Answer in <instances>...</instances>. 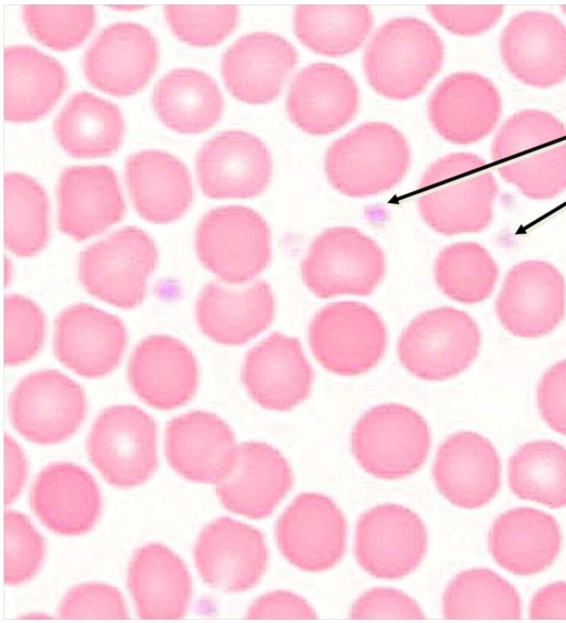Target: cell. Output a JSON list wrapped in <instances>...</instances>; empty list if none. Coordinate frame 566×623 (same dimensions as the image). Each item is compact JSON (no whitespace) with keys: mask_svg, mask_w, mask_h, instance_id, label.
Listing matches in <instances>:
<instances>
[{"mask_svg":"<svg viewBox=\"0 0 566 623\" xmlns=\"http://www.w3.org/2000/svg\"><path fill=\"white\" fill-rule=\"evenodd\" d=\"M491 157L500 176L530 199H552L566 189V128L547 112L511 116L493 139Z\"/></svg>","mask_w":566,"mask_h":623,"instance_id":"1","label":"cell"},{"mask_svg":"<svg viewBox=\"0 0 566 623\" xmlns=\"http://www.w3.org/2000/svg\"><path fill=\"white\" fill-rule=\"evenodd\" d=\"M497 191L484 159L469 152L450 154L422 175L418 208L424 222L441 234L475 233L491 223Z\"/></svg>","mask_w":566,"mask_h":623,"instance_id":"2","label":"cell"},{"mask_svg":"<svg viewBox=\"0 0 566 623\" xmlns=\"http://www.w3.org/2000/svg\"><path fill=\"white\" fill-rule=\"evenodd\" d=\"M444 56L438 33L416 18H397L374 34L364 55L370 86L391 99L419 95L440 71Z\"/></svg>","mask_w":566,"mask_h":623,"instance_id":"3","label":"cell"},{"mask_svg":"<svg viewBox=\"0 0 566 623\" xmlns=\"http://www.w3.org/2000/svg\"><path fill=\"white\" fill-rule=\"evenodd\" d=\"M410 166V148L394 126L365 123L326 150L325 172L340 193L369 197L394 188Z\"/></svg>","mask_w":566,"mask_h":623,"instance_id":"4","label":"cell"},{"mask_svg":"<svg viewBox=\"0 0 566 623\" xmlns=\"http://www.w3.org/2000/svg\"><path fill=\"white\" fill-rule=\"evenodd\" d=\"M430 442L429 426L417 411L385 403L359 418L352 434V451L367 473L381 479H398L423 465Z\"/></svg>","mask_w":566,"mask_h":623,"instance_id":"5","label":"cell"},{"mask_svg":"<svg viewBox=\"0 0 566 623\" xmlns=\"http://www.w3.org/2000/svg\"><path fill=\"white\" fill-rule=\"evenodd\" d=\"M481 332L465 312L439 307L418 315L401 334L397 352L413 376L441 381L463 372L475 360Z\"/></svg>","mask_w":566,"mask_h":623,"instance_id":"6","label":"cell"},{"mask_svg":"<svg viewBox=\"0 0 566 623\" xmlns=\"http://www.w3.org/2000/svg\"><path fill=\"white\" fill-rule=\"evenodd\" d=\"M195 243L201 263L230 284L253 279L271 260L268 223L242 205L218 207L206 213L197 226Z\"/></svg>","mask_w":566,"mask_h":623,"instance_id":"7","label":"cell"},{"mask_svg":"<svg viewBox=\"0 0 566 623\" xmlns=\"http://www.w3.org/2000/svg\"><path fill=\"white\" fill-rule=\"evenodd\" d=\"M385 271V254L376 241L349 226L318 234L301 264L305 285L321 298L369 295Z\"/></svg>","mask_w":566,"mask_h":623,"instance_id":"8","label":"cell"},{"mask_svg":"<svg viewBox=\"0 0 566 623\" xmlns=\"http://www.w3.org/2000/svg\"><path fill=\"white\" fill-rule=\"evenodd\" d=\"M157 257L153 239L138 228L126 226L81 253L80 279L94 297L119 308H133L144 299Z\"/></svg>","mask_w":566,"mask_h":623,"instance_id":"9","label":"cell"},{"mask_svg":"<svg viewBox=\"0 0 566 623\" xmlns=\"http://www.w3.org/2000/svg\"><path fill=\"white\" fill-rule=\"evenodd\" d=\"M308 342L325 369L340 376H357L373 369L384 357L387 330L369 306L336 302L314 316L308 327Z\"/></svg>","mask_w":566,"mask_h":623,"instance_id":"10","label":"cell"},{"mask_svg":"<svg viewBox=\"0 0 566 623\" xmlns=\"http://www.w3.org/2000/svg\"><path fill=\"white\" fill-rule=\"evenodd\" d=\"M156 424L135 405H113L95 419L87 440L92 464L112 485L145 483L157 467Z\"/></svg>","mask_w":566,"mask_h":623,"instance_id":"11","label":"cell"},{"mask_svg":"<svg viewBox=\"0 0 566 623\" xmlns=\"http://www.w3.org/2000/svg\"><path fill=\"white\" fill-rule=\"evenodd\" d=\"M86 413L83 389L56 370L25 376L9 399L14 429L28 441L55 444L73 435Z\"/></svg>","mask_w":566,"mask_h":623,"instance_id":"12","label":"cell"},{"mask_svg":"<svg viewBox=\"0 0 566 623\" xmlns=\"http://www.w3.org/2000/svg\"><path fill=\"white\" fill-rule=\"evenodd\" d=\"M427 545L424 524L401 505H378L357 522L356 560L375 578L392 580L410 574L426 556Z\"/></svg>","mask_w":566,"mask_h":623,"instance_id":"13","label":"cell"},{"mask_svg":"<svg viewBox=\"0 0 566 623\" xmlns=\"http://www.w3.org/2000/svg\"><path fill=\"white\" fill-rule=\"evenodd\" d=\"M275 536L281 553L291 564L303 571L322 572L344 556L346 520L327 496L302 493L280 516Z\"/></svg>","mask_w":566,"mask_h":623,"instance_id":"14","label":"cell"},{"mask_svg":"<svg viewBox=\"0 0 566 623\" xmlns=\"http://www.w3.org/2000/svg\"><path fill=\"white\" fill-rule=\"evenodd\" d=\"M501 325L512 335L538 338L552 332L565 314V281L544 261H525L505 276L495 303Z\"/></svg>","mask_w":566,"mask_h":623,"instance_id":"15","label":"cell"},{"mask_svg":"<svg viewBox=\"0 0 566 623\" xmlns=\"http://www.w3.org/2000/svg\"><path fill=\"white\" fill-rule=\"evenodd\" d=\"M193 555L203 582L232 593L256 585L269 559L262 532L229 517L218 518L202 529Z\"/></svg>","mask_w":566,"mask_h":623,"instance_id":"16","label":"cell"},{"mask_svg":"<svg viewBox=\"0 0 566 623\" xmlns=\"http://www.w3.org/2000/svg\"><path fill=\"white\" fill-rule=\"evenodd\" d=\"M196 170L202 192L210 198H253L270 183L272 159L256 136L227 130L202 145L196 157Z\"/></svg>","mask_w":566,"mask_h":623,"instance_id":"17","label":"cell"},{"mask_svg":"<svg viewBox=\"0 0 566 623\" xmlns=\"http://www.w3.org/2000/svg\"><path fill=\"white\" fill-rule=\"evenodd\" d=\"M158 62V45L142 24L117 22L104 28L83 59L86 80L113 96L139 92L151 77Z\"/></svg>","mask_w":566,"mask_h":623,"instance_id":"18","label":"cell"},{"mask_svg":"<svg viewBox=\"0 0 566 623\" xmlns=\"http://www.w3.org/2000/svg\"><path fill=\"white\" fill-rule=\"evenodd\" d=\"M500 50L509 72L526 85L547 88L566 78V27L554 14H516L502 31Z\"/></svg>","mask_w":566,"mask_h":623,"instance_id":"19","label":"cell"},{"mask_svg":"<svg viewBox=\"0 0 566 623\" xmlns=\"http://www.w3.org/2000/svg\"><path fill=\"white\" fill-rule=\"evenodd\" d=\"M54 352L66 368L85 378H98L119 362L126 330L119 318L87 304H75L55 320Z\"/></svg>","mask_w":566,"mask_h":623,"instance_id":"20","label":"cell"},{"mask_svg":"<svg viewBox=\"0 0 566 623\" xmlns=\"http://www.w3.org/2000/svg\"><path fill=\"white\" fill-rule=\"evenodd\" d=\"M166 457L184 478L219 483L233 469L238 446L229 425L216 414L192 411L174 418L167 425Z\"/></svg>","mask_w":566,"mask_h":623,"instance_id":"21","label":"cell"},{"mask_svg":"<svg viewBox=\"0 0 566 623\" xmlns=\"http://www.w3.org/2000/svg\"><path fill=\"white\" fill-rule=\"evenodd\" d=\"M314 380L298 339L273 332L251 348L242 381L252 400L275 411H287L310 394Z\"/></svg>","mask_w":566,"mask_h":623,"instance_id":"22","label":"cell"},{"mask_svg":"<svg viewBox=\"0 0 566 623\" xmlns=\"http://www.w3.org/2000/svg\"><path fill=\"white\" fill-rule=\"evenodd\" d=\"M297 63L295 47L270 32L241 36L223 53L221 75L229 92L248 104L275 99Z\"/></svg>","mask_w":566,"mask_h":623,"instance_id":"23","label":"cell"},{"mask_svg":"<svg viewBox=\"0 0 566 623\" xmlns=\"http://www.w3.org/2000/svg\"><path fill=\"white\" fill-rule=\"evenodd\" d=\"M432 476L440 494L462 508H478L497 494L501 461L482 435L463 431L450 435L439 447Z\"/></svg>","mask_w":566,"mask_h":623,"instance_id":"24","label":"cell"},{"mask_svg":"<svg viewBox=\"0 0 566 623\" xmlns=\"http://www.w3.org/2000/svg\"><path fill=\"white\" fill-rule=\"evenodd\" d=\"M502 109L501 96L486 77L471 72L449 75L428 103L429 119L446 140L469 145L489 135Z\"/></svg>","mask_w":566,"mask_h":623,"instance_id":"25","label":"cell"},{"mask_svg":"<svg viewBox=\"0 0 566 623\" xmlns=\"http://www.w3.org/2000/svg\"><path fill=\"white\" fill-rule=\"evenodd\" d=\"M285 105L290 119L303 131L328 135L354 118L359 92L344 68L331 63H313L294 76Z\"/></svg>","mask_w":566,"mask_h":623,"instance_id":"26","label":"cell"},{"mask_svg":"<svg viewBox=\"0 0 566 623\" xmlns=\"http://www.w3.org/2000/svg\"><path fill=\"white\" fill-rule=\"evenodd\" d=\"M293 485L286 458L273 446L248 442L238 447L233 469L217 485L228 510L251 519L270 516Z\"/></svg>","mask_w":566,"mask_h":623,"instance_id":"27","label":"cell"},{"mask_svg":"<svg viewBox=\"0 0 566 623\" xmlns=\"http://www.w3.org/2000/svg\"><path fill=\"white\" fill-rule=\"evenodd\" d=\"M128 380L148 405L175 409L186 404L196 392L197 362L181 341L164 335L149 336L130 356Z\"/></svg>","mask_w":566,"mask_h":623,"instance_id":"28","label":"cell"},{"mask_svg":"<svg viewBox=\"0 0 566 623\" xmlns=\"http://www.w3.org/2000/svg\"><path fill=\"white\" fill-rule=\"evenodd\" d=\"M32 510L53 532L76 536L95 525L101 511V494L92 475L67 462L45 466L34 479Z\"/></svg>","mask_w":566,"mask_h":623,"instance_id":"29","label":"cell"},{"mask_svg":"<svg viewBox=\"0 0 566 623\" xmlns=\"http://www.w3.org/2000/svg\"><path fill=\"white\" fill-rule=\"evenodd\" d=\"M59 228L81 241L119 221L124 200L114 170L107 166L65 168L57 183Z\"/></svg>","mask_w":566,"mask_h":623,"instance_id":"30","label":"cell"},{"mask_svg":"<svg viewBox=\"0 0 566 623\" xmlns=\"http://www.w3.org/2000/svg\"><path fill=\"white\" fill-rule=\"evenodd\" d=\"M274 297L265 281L243 289L207 284L196 303L201 331L216 342L242 345L266 329L274 318Z\"/></svg>","mask_w":566,"mask_h":623,"instance_id":"31","label":"cell"},{"mask_svg":"<svg viewBox=\"0 0 566 623\" xmlns=\"http://www.w3.org/2000/svg\"><path fill=\"white\" fill-rule=\"evenodd\" d=\"M127 585L142 620H179L191 599L186 564L168 547L148 543L138 548L128 566Z\"/></svg>","mask_w":566,"mask_h":623,"instance_id":"32","label":"cell"},{"mask_svg":"<svg viewBox=\"0 0 566 623\" xmlns=\"http://www.w3.org/2000/svg\"><path fill=\"white\" fill-rule=\"evenodd\" d=\"M562 535L548 514L517 507L500 515L489 534L494 561L517 576H533L547 569L557 558Z\"/></svg>","mask_w":566,"mask_h":623,"instance_id":"33","label":"cell"},{"mask_svg":"<svg viewBox=\"0 0 566 623\" xmlns=\"http://www.w3.org/2000/svg\"><path fill=\"white\" fill-rule=\"evenodd\" d=\"M125 177L138 214L153 223L179 219L189 208L192 186L187 167L160 150H143L128 157Z\"/></svg>","mask_w":566,"mask_h":623,"instance_id":"34","label":"cell"},{"mask_svg":"<svg viewBox=\"0 0 566 623\" xmlns=\"http://www.w3.org/2000/svg\"><path fill=\"white\" fill-rule=\"evenodd\" d=\"M3 114L10 122L44 116L66 87V74L53 57L30 45L7 46L3 53Z\"/></svg>","mask_w":566,"mask_h":623,"instance_id":"35","label":"cell"},{"mask_svg":"<svg viewBox=\"0 0 566 623\" xmlns=\"http://www.w3.org/2000/svg\"><path fill=\"white\" fill-rule=\"evenodd\" d=\"M151 101L158 118L181 134L208 130L223 110L222 94L214 80L193 68L166 73L156 84Z\"/></svg>","mask_w":566,"mask_h":623,"instance_id":"36","label":"cell"},{"mask_svg":"<svg viewBox=\"0 0 566 623\" xmlns=\"http://www.w3.org/2000/svg\"><path fill=\"white\" fill-rule=\"evenodd\" d=\"M60 146L72 157L95 158L116 151L124 134V119L113 103L88 92H77L54 122Z\"/></svg>","mask_w":566,"mask_h":623,"instance_id":"37","label":"cell"},{"mask_svg":"<svg viewBox=\"0 0 566 623\" xmlns=\"http://www.w3.org/2000/svg\"><path fill=\"white\" fill-rule=\"evenodd\" d=\"M294 33L310 50L326 56H342L357 50L373 27L365 4H298Z\"/></svg>","mask_w":566,"mask_h":623,"instance_id":"38","label":"cell"},{"mask_svg":"<svg viewBox=\"0 0 566 623\" xmlns=\"http://www.w3.org/2000/svg\"><path fill=\"white\" fill-rule=\"evenodd\" d=\"M447 620H520L521 598L515 588L495 572L470 569L459 573L442 599Z\"/></svg>","mask_w":566,"mask_h":623,"instance_id":"39","label":"cell"},{"mask_svg":"<svg viewBox=\"0 0 566 623\" xmlns=\"http://www.w3.org/2000/svg\"><path fill=\"white\" fill-rule=\"evenodd\" d=\"M509 486L521 499L566 506V448L547 440L522 445L509 461Z\"/></svg>","mask_w":566,"mask_h":623,"instance_id":"40","label":"cell"},{"mask_svg":"<svg viewBox=\"0 0 566 623\" xmlns=\"http://www.w3.org/2000/svg\"><path fill=\"white\" fill-rule=\"evenodd\" d=\"M4 187V244L18 256L40 252L49 239L48 198L43 188L21 172H8Z\"/></svg>","mask_w":566,"mask_h":623,"instance_id":"41","label":"cell"},{"mask_svg":"<svg viewBox=\"0 0 566 623\" xmlns=\"http://www.w3.org/2000/svg\"><path fill=\"white\" fill-rule=\"evenodd\" d=\"M497 277V264L482 245L474 242L444 247L434 264V278L441 292L463 304L486 299Z\"/></svg>","mask_w":566,"mask_h":623,"instance_id":"42","label":"cell"},{"mask_svg":"<svg viewBox=\"0 0 566 623\" xmlns=\"http://www.w3.org/2000/svg\"><path fill=\"white\" fill-rule=\"evenodd\" d=\"M22 15L29 32L42 44L57 51L81 44L95 21L91 4H27Z\"/></svg>","mask_w":566,"mask_h":623,"instance_id":"43","label":"cell"},{"mask_svg":"<svg viewBox=\"0 0 566 623\" xmlns=\"http://www.w3.org/2000/svg\"><path fill=\"white\" fill-rule=\"evenodd\" d=\"M165 14L180 40L195 46H212L234 30L239 8L234 4H168Z\"/></svg>","mask_w":566,"mask_h":623,"instance_id":"44","label":"cell"},{"mask_svg":"<svg viewBox=\"0 0 566 623\" xmlns=\"http://www.w3.org/2000/svg\"><path fill=\"white\" fill-rule=\"evenodd\" d=\"M3 580L17 585L30 580L40 569L44 541L29 518L9 510L3 516Z\"/></svg>","mask_w":566,"mask_h":623,"instance_id":"45","label":"cell"},{"mask_svg":"<svg viewBox=\"0 0 566 623\" xmlns=\"http://www.w3.org/2000/svg\"><path fill=\"white\" fill-rule=\"evenodd\" d=\"M44 338V317L29 298L8 295L4 298V363L14 366L33 358Z\"/></svg>","mask_w":566,"mask_h":623,"instance_id":"46","label":"cell"},{"mask_svg":"<svg viewBox=\"0 0 566 623\" xmlns=\"http://www.w3.org/2000/svg\"><path fill=\"white\" fill-rule=\"evenodd\" d=\"M59 617L63 620H127L120 592L107 584L84 583L72 588L62 599Z\"/></svg>","mask_w":566,"mask_h":623,"instance_id":"47","label":"cell"},{"mask_svg":"<svg viewBox=\"0 0 566 623\" xmlns=\"http://www.w3.org/2000/svg\"><path fill=\"white\" fill-rule=\"evenodd\" d=\"M350 620H424L415 600L406 593L390 588H374L361 594L354 603Z\"/></svg>","mask_w":566,"mask_h":623,"instance_id":"48","label":"cell"},{"mask_svg":"<svg viewBox=\"0 0 566 623\" xmlns=\"http://www.w3.org/2000/svg\"><path fill=\"white\" fill-rule=\"evenodd\" d=\"M502 4H431V15L451 33L471 36L492 28L501 18Z\"/></svg>","mask_w":566,"mask_h":623,"instance_id":"49","label":"cell"},{"mask_svg":"<svg viewBox=\"0 0 566 623\" xmlns=\"http://www.w3.org/2000/svg\"><path fill=\"white\" fill-rule=\"evenodd\" d=\"M537 404L548 426L566 435V359L554 363L543 374L537 388Z\"/></svg>","mask_w":566,"mask_h":623,"instance_id":"50","label":"cell"},{"mask_svg":"<svg viewBox=\"0 0 566 623\" xmlns=\"http://www.w3.org/2000/svg\"><path fill=\"white\" fill-rule=\"evenodd\" d=\"M249 620H315V611L301 596L274 591L258 598L250 606Z\"/></svg>","mask_w":566,"mask_h":623,"instance_id":"51","label":"cell"},{"mask_svg":"<svg viewBox=\"0 0 566 623\" xmlns=\"http://www.w3.org/2000/svg\"><path fill=\"white\" fill-rule=\"evenodd\" d=\"M528 616L532 620H566V582H555L534 594Z\"/></svg>","mask_w":566,"mask_h":623,"instance_id":"52","label":"cell"},{"mask_svg":"<svg viewBox=\"0 0 566 623\" xmlns=\"http://www.w3.org/2000/svg\"><path fill=\"white\" fill-rule=\"evenodd\" d=\"M27 464L24 455L17 443L4 436V504L12 503L24 483Z\"/></svg>","mask_w":566,"mask_h":623,"instance_id":"53","label":"cell"},{"mask_svg":"<svg viewBox=\"0 0 566 623\" xmlns=\"http://www.w3.org/2000/svg\"><path fill=\"white\" fill-rule=\"evenodd\" d=\"M109 8L120 11H136L146 8L145 4H113Z\"/></svg>","mask_w":566,"mask_h":623,"instance_id":"54","label":"cell"},{"mask_svg":"<svg viewBox=\"0 0 566 623\" xmlns=\"http://www.w3.org/2000/svg\"><path fill=\"white\" fill-rule=\"evenodd\" d=\"M560 8H562L563 12H564L565 15H566V4L560 6Z\"/></svg>","mask_w":566,"mask_h":623,"instance_id":"55","label":"cell"}]
</instances>
